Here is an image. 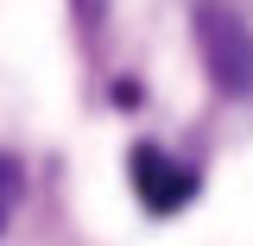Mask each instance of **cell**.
<instances>
[{
  "label": "cell",
  "instance_id": "cell-3",
  "mask_svg": "<svg viewBox=\"0 0 253 246\" xmlns=\"http://www.w3.org/2000/svg\"><path fill=\"white\" fill-rule=\"evenodd\" d=\"M13 209H19V164H13V158H0V227H6Z\"/></svg>",
  "mask_w": 253,
  "mask_h": 246
},
{
  "label": "cell",
  "instance_id": "cell-1",
  "mask_svg": "<svg viewBox=\"0 0 253 246\" xmlns=\"http://www.w3.org/2000/svg\"><path fill=\"white\" fill-rule=\"evenodd\" d=\"M190 32H196L209 82L221 95H253V26H247V13H234L228 0H196L190 6Z\"/></svg>",
  "mask_w": 253,
  "mask_h": 246
},
{
  "label": "cell",
  "instance_id": "cell-2",
  "mask_svg": "<svg viewBox=\"0 0 253 246\" xmlns=\"http://www.w3.org/2000/svg\"><path fill=\"white\" fill-rule=\"evenodd\" d=\"M126 171H133V189H139V202L152 215H177L190 196H196V171L177 164L171 152H158V145H133Z\"/></svg>",
  "mask_w": 253,
  "mask_h": 246
}]
</instances>
